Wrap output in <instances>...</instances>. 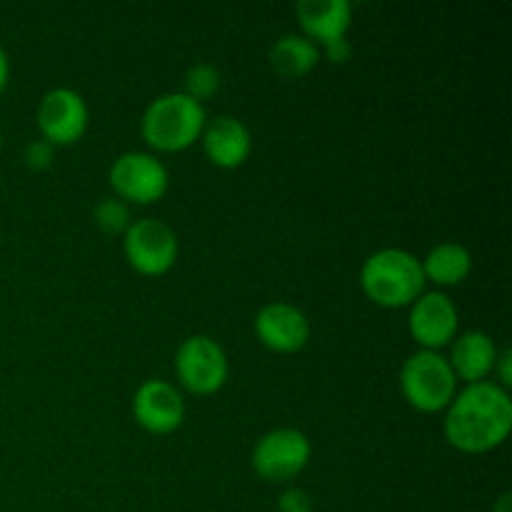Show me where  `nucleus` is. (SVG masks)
<instances>
[{
  "mask_svg": "<svg viewBox=\"0 0 512 512\" xmlns=\"http://www.w3.org/2000/svg\"><path fill=\"white\" fill-rule=\"evenodd\" d=\"M510 430L512 398L493 380L465 385L445 408V440L460 453H490L508 440Z\"/></svg>",
  "mask_w": 512,
  "mask_h": 512,
  "instance_id": "nucleus-1",
  "label": "nucleus"
},
{
  "mask_svg": "<svg viewBox=\"0 0 512 512\" xmlns=\"http://www.w3.org/2000/svg\"><path fill=\"white\" fill-rule=\"evenodd\" d=\"M363 293L383 308H408L425 293L418 255L405 248H380L360 268Z\"/></svg>",
  "mask_w": 512,
  "mask_h": 512,
  "instance_id": "nucleus-2",
  "label": "nucleus"
},
{
  "mask_svg": "<svg viewBox=\"0 0 512 512\" xmlns=\"http://www.w3.org/2000/svg\"><path fill=\"white\" fill-rule=\"evenodd\" d=\"M205 123H208L205 105L178 90V93L158 95L145 108L140 118V133L153 150L178 153L200 140Z\"/></svg>",
  "mask_w": 512,
  "mask_h": 512,
  "instance_id": "nucleus-3",
  "label": "nucleus"
},
{
  "mask_svg": "<svg viewBox=\"0 0 512 512\" xmlns=\"http://www.w3.org/2000/svg\"><path fill=\"white\" fill-rule=\"evenodd\" d=\"M400 390L418 413H440L453 403L458 378L448 358L435 350H418L400 368Z\"/></svg>",
  "mask_w": 512,
  "mask_h": 512,
  "instance_id": "nucleus-4",
  "label": "nucleus"
},
{
  "mask_svg": "<svg viewBox=\"0 0 512 512\" xmlns=\"http://www.w3.org/2000/svg\"><path fill=\"white\" fill-rule=\"evenodd\" d=\"M108 183L123 203H158L170 188V173L163 160L145 150H128L110 165Z\"/></svg>",
  "mask_w": 512,
  "mask_h": 512,
  "instance_id": "nucleus-5",
  "label": "nucleus"
},
{
  "mask_svg": "<svg viewBox=\"0 0 512 512\" xmlns=\"http://www.w3.org/2000/svg\"><path fill=\"white\" fill-rule=\"evenodd\" d=\"M123 253L130 268L138 270L140 275L158 278V275L173 270L180 253V243L175 230L165 220L140 218L133 220L123 233Z\"/></svg>",
  "mask_w": 512,
  "mask_h": 512,
  "instance_id": "nucleus-6",
  "label": "nucleus"
},
{
  "mask_svg": "<svg viewBox=\"0 0 512 512\" xmlns=\"http://www.w3.org/2000/svg\"><path fill=\"white\" fill-rule=\"evenodd\" d=\"M310 455L313 445L303 430L275 428L255 443L250 463L255 473L268 483H288L308 468Z\"/></svg>",
  "mask_w": 512,
  "mask_h": 512,
  "instance_id": "nucleus-7",
  "label": "nucleus"
},
{
  "mask_svg": "<svg viewBox=\"0 0 512 512\" xmlns=\"http://www.w3.org/2000/svg\"><path fill=\"white\" fill-rule=\"evenodd\" d=\"M175 373L188 393L213 395L228 380V355L210 335H190L178 345Z\"/></svg>",
  "mask_w": 512,
  "mask_h": 512,
  "instance_id": "nucleus-8",
  "label": "nucleus"
},
{
  "mask_svg": "<svg viewBox=\"0 0 512 512\" xmlns=\"http://www.w3.org/2000/svg\"><path fill=\"white\" fill-rule=\"evenodd\" d=\"M38 130L50 145H73L85 135L90 123V110L83 95L73 88H53L40 98Z\"/></svg>",
  "mask_w": 512,
  "mask_h": 512,
  "instance_id": "nucleus-9",
  "label": "nucleus"
},
{
  "mask_svg": "<svg viewBox=\"0 0 512 512\" xmlns=\"http://www.w3.org/2000/svg\"><path fill=\"white\" fill-rule=\"evenodd\" d=\"M460 328V313L455 308L453 300L440 290L433 293H423L413 305H410L408 315V330L413 335L420 350H435L450 345L458 335Z\"/></svg>",
  "mask_w": 512,
  "mask_h": 512,
  "instance_id": "nucleus-10",
  "label": "nucleus"
},
{
  "mask_svg": "<svg viewBox=\"0 0 512 512\" xmlns=\"http://www.w3.org/2000/svg\"><path fill=\"white\" fill-rule=\"evenodd\" d=\"M133 418L153 435H168L183 425L185 400L168 380H145L133 395Z\"/></svg>",
  "mask_w": 512,
  "mask_h": 512,
  "instance_id": "nucleus-11",
  "label": "nucleus"
},
{
  "mask_svg": "<svg viewBox=\"0 0 512 512\" xmlns=\"http://www.w3.org/2000/svg\"><path fill=\"white\" fill-rule=\"evenodd\" d=\"M253 330L265 348L283 355L298 353L310 340L308 315L283 300L263 305L255 315Z\"/></svg>",
  "mask_w": 512,
  "mask_h": 512,
  "instance_id": "nucleus-12",
  "label": "nucleus"
},
{
  "mask_svg": "<svg viewBox=\"0 0 512 512\" xmlns=\"http://www.w3.org/2000/svg\"><path fill=\"white\" fill-rule=\"evenodd\" d=\"M205 155L213 165L225 170L240 168L253 153V135L250 128L235 115H218L208 120L200 135Z\"/></svg>",
  "mask_w": 512,
  "mask_h": 512,
  "instance_id": "nucleus-13",
  "label": "nucleus"
},
{
  "mask_svg": "<svg viewBox=\"0 0 512 512\" xmlns=\"http://www.w3.org/2000/svg\"><path fill=\"white\" fill-rule=\"evenodd\" d=\"M453 348H450V368L455 378L463 380L465 385L483 383L493 375L495 363H498V345L485 330H468L463 335H455Z\"/></svg>",
  "mask_w": 512,
  "mask_h": 512,
  "instance_id": "nucleus-14",
  "label": "nucleus"
},
{
  "mask_svg": "<svg viewBox=\"0 0 512 512\" xmlns=\"http://www.w3.org/2000/svg\"><path fill=\"white\" fill-rule=\"evenodd\" d=\"M295 15L305 30V38L313 40L318 48L345 38L353 25V8L348 0H300L295 5Z\"/></svg>",
  "mask_w": 512,
  "mask_h": 512,
  "instance_id": "nucleus-15",
  "label": "nucleus"
},
{
  "mask_svg": "<svg viewBox=\"0 0 512 512\" xmlns=\"http://www.w3.org/2000/svg\"><path fill=\"white\" fill-rule=\"evenodd\" d=\"M423 265L425 283L433 280L440 288H455L473 273V253L463 243L445 240L430 248V253L420 260Z\"/></svg>",
  "mask_w": 512,
  "mask_h": 512,
  "instance_id": "nucleus-16",
  "label": "nucleus"
},
{
  "mask_svg": "<svg viewBox=\"0 0 512 512\" xmlns=\"http://www.w3.org/2000/svg\"><path fill=\"white\" fill-rule=\"evenodd\" d=\"M270 65L283 78H303L310 70L318 68L320 48L310 38L298 33H285L270 48Z\"/></svg>",
  "mask_w": 512,
  "mask_h": 512,
  "instance_id": "nucleus-17",
  "label": "nucleus"
},
{
  "mask_svg": "<svg viewBox=\"0 0 512 512\" xmlns=\"http://www.w3.org/2000/svg\"><path fill=\"white\" fill-rule=\"evenodd\" d=\"M220 90V70L215 68L213 63H193L183 75V93L190 95L198 103H205V100L213 98Z\"/></svg>",
  "mask_w": 512,
  "mask_h": 512,
  "instance_id": "nucleus-18",
  "label": "nucleus"
},
{
  "mask_svg": "<svg viewBox=\"0 0 512 512\" xmlns=\"http://www.w3.org/2000/svg\"><path fill=\"white\" fill-rule=\"evenodd\" d=\"M93 220L103 233L108 235H118L125 233L130 228V205L123 203L120 198L110 195V198H103L93 210Z\"/></svg>",
  "mask_w": 512,
  "mask_h": 512,
  "instance_id": "nucleus-19",
  "label": "nucleus"
},
{
  "mask_svg": "<svg viewBox=\"0 0 512 512\" xmlns=\"http://www.w3.org/2000/svg\"><path fill=\"white\" fill-rule=\"evenodd\" d=\"M55 158V148L48 143V140H33V143L25 145L23 150V160L30 170H45L53 165Z\"/></svg>",
  "mask_w": 512,
  "mask_h": 512,
  "instance_id": "nucleus-20",
  "label": "nucleus"
},
{
  "mask_svg": "<svg viewBox=\"0 0 512 512\" xmlns=\"http://www.w3.org/2000/svg\"><path fill=\"white\" fill-rule=\"evenodd\" d=\"M278 512H313V500L303 488H288L280 493Z\"/></svg>",
  "mask_w": 512,
  "mask_h": 512,
  "instance_id": "nucleus-21",
  "label": "nucleus"
},
{
  "mask_svg": "<svg viewBox=\"0 0 512 512\" xmlns=\"http://www.w3.org/2000/svg\"><path fill=\"white\" fill-rule=\"evenodd\" d=\"M323 53L330 63H345V60L350 58V53H353V48H350L348 38H338L333 40V43H325L323 50H320V55Z\"/></svg>",
  "mask_w": 512,
  "mask_h": 512,
  "instance_id": "nucleus-22",
  "label": "nucleus"
},
{
  "mask_svg": "<svg viewBox=\"0 0 512 512\" xmlns=\"http://www.w3.org/2000/svg\"><path fill=\"white\" fill-rule=\"evenodd\" d=\"M510 350H500V355H498V363H495V370H493V375H498V380H500V388H505L508 390L510 385H512V373H510Z\"/></svg>",
  "mask_w": 512,
  "mask_h": 512,
  "instance_id": "nucleus-23",
  "label": "nucleus"
},
{
  "mask_svg": "<svg viewBox=\"0 0 512 512\" xmlns=\"http://www.w3.org/2000/svg\"><path fill=\"white\" fill-rule=\"evenodd\" d=\"M8 78H10V60H8V53H5V48L0 45V95H3L5 85H8Z\"/></svg>",
  "mask_w": 512,
  "mask_h": 512,
  "instance_id": "nucleus-24",
  "label": "nucleus"
},
{
  "mask_svg": "<svg viewBox=\"0 0 512 512\" xmlns=\"http://www.w3.org/2000/svg\"><path fill=\"white\" fill-rule=\"evenodd\" d=\"M493 512H512V495L503 493L498 500H495Z\"/></svg>",
  "mask_w": 512,
  "mask_h": 512,
  "instance_id": "nucleus-25",
  "label": "nucleus"
},
{
  "mask_svg": "<svg viewBox=\"0 0 512 512\" xmlns=\"http://www.w3.org/2000/svg\"><path fill=\"white\" fill-rule=\"evenodd\" d=\"M0 148H3V133H0Z\"/></svg>",
  "mask_w": 512,
  "mask_h": 512,
  "instance_id": "nucleus-26",
  "label": "nucleus"
}]
</instances>
